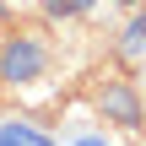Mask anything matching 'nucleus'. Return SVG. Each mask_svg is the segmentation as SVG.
Listing matches in <instances>:
<instances>
[{"instance_id":"f03ea898","label":"nucleus","mask_w":146,"mask_h":146,"mask_svg":"<svg viewBox=\"0 0 146 146\" xmlns=\"http://www.w3.org/2000/svg\"><path fill=\"white\" fill-rule=\"evenodd\" d=\"M98 108H103L114 125H125V130H135V125H141V98H135V87H130V81H108V87L98 92Z\"/></svg>"},{"instance_id":"7ed1b4c3","label":"nucleus","mask_w":146,"mask_h":146,"mask_svg":"<svg viewBox=\"0 0 146 146\" xmlns=\"http://www.w3.org/2000/svg\"><path fill=\"white\" fill-rule=\"evenodd\" d=\"M0 146H54L38 125H27V119H5L0 125Z\"/></svg>"},{"instance_id":"20e7f679","label":"nucleus","mask_w":146,"mask_h":146,"mask_svg":"<svg viewBox=\"0 0 146 146\" xmlns=\"http://www.w3.org/2000/svg\"><path fill=\"white\" fill-rule=\"evenodd\" d=\"M125 54H146V11L130 22V33H125Z\"/></svg>"},{"instance_id":"423d86ee","label":"nucleus","mask_w":146,"mask_h":146,"mask_svg":"<svg viewBox=\"0 0 146 146\" xmlns=\"http://www.w3.org/2000/svg\"><path fill=\"white\" fill-rule=\"evenodd\" d=\"M76 146H108V141H103V135H81Z\"/></svg>"},{"instance_id":"f257e3e1","label":"nucleus","mask_w":146,"mask_h":146,"mask_svg":"<svg viewBox=\"0 0 146 146\" xmlns=\"http://www.w3.org/2000/svg\"><path fill=\"white\" fill-rule=\"evenodd\" d=\"M38 70H43L38 38H11V43L0 49V76H5V81H33Z\"/></svg>"},{"instance_id":"39448f33","label":"nucleus","mask_w":146,"mask_h":146,"mask_svg":"<svg viewBox=\"0 0 146 146\" xmlns=\"http://www.w3.org/2000/svg\"><path fill=\"white\" fill-rule=\"evenodd\" d=\"M43 11L49 16H81V11H92V0H43Z\"/></svg>"}]
</instances>
